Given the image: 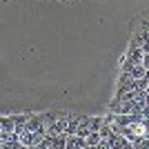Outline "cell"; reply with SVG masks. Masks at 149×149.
<instances>
[{
  "mask_svg": "<svg viewBox=\"0 0 149 149\" xmlns=\"http://www.w3.org/2000/svg\"><path fill=\"white\" fill-rule=\"evenodd\" d=\"M129 74L134 76V80H140V78H143V76L147 74V67H145V65H136V67L131 69Z\"/></svg>",
  "mask_w": 149,
  "mask_h": 149,
  "instance_id": "obj_6",
  "label": "cell"
},
{
  "mask_svg": "<svg viewBox=\"0 0 149 149\" xmlns=\"http://www.w3.org/2000/svg\"><path fill=\"white\" fill-rule=\"evenodd\" d=\"M0 127H2V131H7V134H13V131H16V120H13V116H5V118L0 120Z\"/></svg>",
  "mask_w": 149,
  "mask_h": 149,
  "instance_id": "obj_1",
  "label": "cell"
},
{
  "mask_svg": "<svg viewBox=\"0 0 149 149\" xmlns=\"http://www.w3.org/2000/svg\"><path fill=\"white\" fill-rule=\"evenodd\" d=\"M78 127H80V116H71V118H69V123H67V134L69 136H71V134H76V131H78Z\"/></svg>",
  "mask_w": 149,
  "mask_h": 149,
  "instance_id": "obj_2",
  "label": "cell"
},
{
  "mask_svg": "<svg viewBox=\"0 0 149 149\" xmlns=\"http://www.w3.org/2000/svg\"><path fill=\"white\" fill-rule=\"evenodd\" d=\"M143 45H145L143 31H134V38H131V45H129V47H138V49H143Z\"/></svg>",
  "mask_w": 149,
  "mask_h": 149,
  "instance_id": "obj_5",
  "label": "cell"
},
{
  "mask_svg": "<svg viewBox=\"0 0 149 149\" xmlns=\"http://www.w3.org/2000/svg\"><path fill=\"white\" fill-rule=\"evenodd\" d=\"M105 125V118H91L89 120V127H91V131H100V127Z\"/></svg>",
  "mask_w": 149,
  "mask_h": 149,
  "instance_id": "obj_7",
  "label": "cell"
},
{
  "mask_svg": "<svg viewBox=\"0 0 149 149\" xmlns=\"http://www.w3.org/2000/svg\"><path fill=\"white\" fill-rule=\"evenodd\" d=\"M143 116H145V120H149V102L143 107Z\"/></svg>",
  "mask_w": 149,
  "mask_h": 149,
  "instance_id": "obj_8",
  "label": "cell"
},
{
  "mask_svg": "<svg viewBox=\"0 0 149 149\" xmlns=\"http://www.w3.org/2000/svg\"><path fill=\"white\" fill-rule=\"evenodd\" d=\"M143 65L149 69V54H145V58H143Z\"/></svg>",
  "mask_w": 149,
  "mask_h": 149,
  "instance_id": "obj_9",
  "label": "cell"
},
{
  "mask_svg": "<svg viewBox=\"0 0 149 149\" xmlns=\"http://www.w3.org/2000/svg\"><path fill=\"white\" fill-rule=\"evenodd\" d=\"M143 51H145V54H149V40H145V45H143Z\"/></svg>",
  "mask_w": 149,
  "mask_h": 149,
  "instance_id": "obj_10",
  "label": "cell"
},
{
  "mask_svg": "<svg viewBox=\"0 0 149 149\" xmlns=\"http://www.w3.org/2000/svg\"><path fill=\"white\" fill-rule=\"evenodd\" d=\"M102 143V136H100V131H91L87 138V147H100Z\"/></svg>",
  "mask_w": 149,
  "mask_h": 149,
  "instance_id": "obj_3",
  "label": "cell"
},
{
  "mask_svg": "<svg viewBox=\"0 0 149 149\" xmlns=\"http://www.w3.org/2000/svg\"><path fill=\"white\" fill-rule=\"evenodd\" d=\"M116 123L123 127H129V125H134V118H131V113H116Z\"/></svg>",
  "mask_w": 149,
  "mask_h": 149,
  "instance_id": "obj_4",
  "label": "cell"
}]
</instances>
